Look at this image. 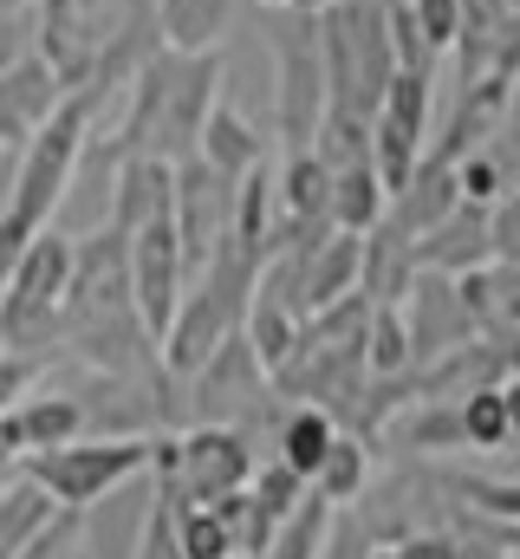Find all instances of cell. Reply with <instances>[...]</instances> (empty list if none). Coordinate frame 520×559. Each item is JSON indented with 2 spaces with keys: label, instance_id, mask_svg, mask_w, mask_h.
<instances>
[{
  "label": "cell",
  "instance_id": "cell-1",
  "mask_svg": "<svg viewBox=\"0 0 520 559\" xmlns=\"http://www.w3.org/2000/svg\"><path fill=\"white\" fill-rule=\"evenodd\" d=\"M130 111L118 124V150L125 156H156V163H189L202 124L215 111L222 92V52H150L143 72L130 79Z\"/></svg>",
  "mask_w": 520,
  "mask_h": 559
},
{
  "label": "cell",
  "instance_id": "cell-2",
  "mask_svg": "<svg viewBox=\"0 0 520 559\" xmlns=\"http://www.w3.org/2000/svg\"><path fill=\"white\" fill-rule=\"evenodd\" d=\"M319 52H326V111H352L371 124L397 72L385 0H332L319 13Z\"/></svg>",
  "mask_w": 520,
  "mask_h": 559
},
{
  "label": "cell",
  "instance_id": "cell-3",
  "mask_svg": "<svg viewBox=\"0 0 520 559\" xmlns=\"http://www.w3.org/2000/svg\"><path fill=\"white\" fill-rule=\"evenodd\" d=\"M255 436L235 423H189V429H156V455H150V481L176 501H215L255 481Z\"/></svg>",
  "mask_w": 520,
  "mask_h": 559
},
{
  "label": "cell",
  "instance_id": "cell-4",
  "mask_svg": "<svg viewBox=\"0 0 520 559\" xmlns=\"http://www.w3.org/2000/svg\"><path fill=\"white\" fill-rule=\"evenodd\" d=\"M150 455L156 436H79L66 449H39L20 462V475H33L59 508H98L111 501L125 481H150Z\"/></svg>",
  "mask_w": 520,
  "mask_h": 559
},
{
  "label": "cell",
  "instance_id": "cell-5",
  "mask_svg": "<svg viewBox=\"0 0 520 559\" xmlns=\"http://www.w3.org/2000/svg\"><path fill=\"white\" fill-rule=\"evenodd\" d=\"M176 391H189V423H235L255 436V417H280L286 397L273 391L267 365L255 358L248 332H228L189 378H176Z\"/></svg>",
  "mask_w": 520,
  "mask_h": 559
},
{
  "label": "cell",
  "instance_id": "cell-6",
  "mask_svg": "<svg viewBox=\"0 0 520 559\" xmlns=\"http://www.w3.org/2000/svg\"><path fill=\"white\" fill-rule=\"evenodd\" d=\"M273 79H280V150H312L326 124V52H319V13L273 7Z\"/></svg>",
  "mask_w": 520,
  "mask_h": 559
},
{
  "label": "cell",
  "instance_id": "cell-7",
  "mask_svg": "<svg viewBox=\"0 0 520 559\" xmlns=\"http://www.w3.org/2000/svg\"><path fill=\"white\" fill-rule=\"evenodd\" d=\"M429 111H436V79L423 72H390L385 98L371 111V163L385 176V189L397 195L410 182V169L429 150Z\"/></svg>",
  "mask_w": 520,
  "mask_h": 559
},
{
  "label": "cell",
  "instance_id": "cell-8",
  "mask_svg": "<svg viewBox=\"0 0 520 559\" xmlns=\"http://www.w3.org/2000/svg\"><path fill=\"white\" fill-rule=\"evenodd\" d=\"M169 222H176L182 261H189V274H196V267L228 241V228H235V176L209 169L202 156L176 163V209H169Z\"/></svg>",
  "mask_w": 520,
  "mask_h": 559
},
{
  "label": "cell",
  "instance_id": "cell-9",
  "mask_svg": "<svg viewBox=\"0 0 520 559\" xmlns=\"http://www.w3.org/2000/svg\"><path fill=\"white\" fill-rule=\"evenodd\" d=\"M182 286H189V261H182V241H176V222H150L130 235V299H137V319L150 325V338L169 332L176 306H182Z\"/></svg>",
  "mask_w": 520,
  "mask_h": 559
},
{
  "label": "cell",
  "instance_id": "cell-10",
  "mask_svg": "<svg viewBox=\"0 0 520 559\" xmlns=\"http://www.w3.org/2000/svg\"><path fill=\"white\" fill-rule=\"evenodd\" d=\"M403 332H410V371H423V365L449 358L456 345L482 338L475 319H469V306H462V286L449 274L410 280V293H403Z\"/></svg>",
  "mask_w": 520,
  "mask_h": 559
},
{
  "label": "cell",
  "instance_id": "cell-11",
  "mask_svg": "<svg viewBox=\"0 0 520 559\" xmlns=\"http://www.w3.org/2000/svg\"><path fill=\"white\" fill-rule=\"evenodd\" d=\"M410 254H416V274H475V267H488L495 261V228H488V209H475V202H456L429 235H416L410 241Z\"/></svg>",
  "mask_w": 520,
  "mask_h": 559
},
{
  "label": "cell",
  "instance_id": "cell-12",
  "mask_svg": "<svg viewBox=\"0 0 520 559\" xmlns=\"http://www.w3.org/2000/svg\"><path fill=\"white\" fill-rule=\"evenodd\" d=\"M59 98H66V79L39 52L0 66V150H20V143L59 111Z\"/></svg>",
  "mask_w": 520,
  "mask_h": 559
},
{
  "label": "cell",
  "instance_id": "cell-13",
  "mask_svg": "<svg viewBox=\"0 0 520 559\" xmlns=\"http://www.w3.org/2000/svg\"><path fill=\"white\" fill-rule=\"evenodd\" d=\"M176 209V163H156V156H125L118 176H111V202H105V228L137 235L150 222H169Z\"/></svg>",
  "mask_w": 520,
  "mask_h": 559
},
{
  "label": "cell",
  "instance_id": "cell-14",
  "mask_svg": "<svg viewBox=\"0 0 520 559\" xmlns=\"http://www.w3.org/2000/svg\"><path fill=\"white\" fill-rule=\"evenodd\" d=\"M0 436L20 462L39 455V449H66V442L85 436V404L66 397V391H26L13 411H0Z\"/></svg>",
  "mask_w": 520,
  "mask_h": 559
},
{
  "label": "cell",
  "instance_id": "cell-15",
  "mask_svg": "<svg viewBox=\"0 0 520 559\" xmlns=\"http://www.w3.org/2000/svg\"><path fill=\"white\" fill-rule=\"evenodd\" d=\"M456 286H462V306H469V319H475L482 338L508 345L520 332V261H488V267L462 274Z\"/></svg>",
  "mask_w": 520,
  "mask_h": 559
},
{
  "label": "cell",
  "instance_id": "cell-16",
  "mask_svg": "<svg viewBox=\"0 0 520 559\" xmlns=\"http://www.w3.org/2000/svg\"><path fill=\"white\" fill-rule=\"evenodd\" d=\"M385 209H390V189H385V176H378L371 156H345V163H332V228L371 235V228L385 222Z\"/></svg>",
  "mask_w": 520,
  "mask_h": 559
},
{
  "label": "cell",
  "instance_id": "cell-17",
  "mask_svg": "<svg viewBox=\"0 0 520 559\" xmlns=\"http://www.w3.org/2000/svg\"><path fill=\"white\" fill-rule=\"evenodd\" d=\"M235 0H156V33L169 52H222Z\"/></svg>",
  "mask_w": 520,
  "mask_h": 559
},
{
  "label": "cell",
  "instance_id": "cell-18",
  "mask_svg": "<svg viewBox=\"0 0 520 559\" xmlns=\"http://www.w3.org/2000/svg\"><path fill=\"white\" fill-rule=\"evenodd\" d=\"M339 442V417L332 411H319V404H286L280 423H273V455L299 475V481H312L319 475V462H326V449Z\"/></svg>",
  "mask_w": 520,
  "mask_h": 559
},
{
  "label": "cell",
  "instance_id": "cell-19",
  "mask_svg": "<svg viewBox=\"0 0 520 559\" xmlns=\"http://www.w3.org/2000/svg\"><path fill=\"white\" fill-rule=\"evenodd\" d=\"M410 280H416V254H410V241H403L390 222H378V228L365 235V274H358V293H365L371 306H403Z\"/></svg>",
  "mask_w": 520,
  "mask_h": 559
},
{
  "label": "cell",
  "instance_id": "cell-20",
  "mask_svg": "<svg viewBox=\"0 0 520 559\" xmlns=\"http://www.w3.org/2000/svg\"><path fill=\"white\" fill-rule=\"evenodd\" d=\"M196 156L209 163V169H222V176H248L255 163H267V143H260V131L241 118V111H228V105H215L209 111V124H202V143H196Z\"/></svg>",
  "mask_w": 520,
  "mask_h": 559
},
{
  "label": "cell",
  "instance_id": "cell-21",
  "mask_svg": "<svg viewBox=\"0 0 520 559\" xmlns=\"http://www.w3.org/2000/svg\"><path fill=\"white\" fill-rule=\"evenodd\" d=\"M306 488L326 495L332 508H358V495L371 488V442L358 429H339V442L326 449V462H319V475Z\"/></svg>",
  "mask_w": 520,
  "mask_h": 559
},
{
  "label": "cell",
  "instance_id": "cell-22",
  "mask_svg": "<svg viewBox=\"0 0 520 559\" xmlns=\"http://www.w3.org/2000/svg\"><path fill=\"white\" fill-rule=\"evenodd\" d=\"M241 332H248V345H255V358L267 365V378L293 358V345H299V312L280 299V293H267L255 286V299H248V319H241Z\"/></svg>",
  "mask_w": 520,
  "mask_h": 559
},
{
  "label": "cell",
  "instance_id": "cell-23",
  "mask_svg": "<svg viewBox=\"0 0 520 559\" xmlns=\"http://www.w3.org/2000/svg\"><path fill=\"white\" fill-rule=\"evenodd\" d=\"M59 514V501L33 481V475H13V481H0V559H13L46 521Z\"/></svg>",
  "mask_w": 520,
  "mask_h": 559
},
{
  "label": "cell",
  "instance_id": "cell-24",
  "mask_svg": "<svg viewBox=\"0 0 520 559\" xmlns=\"http://www.w3.org/2000/svg\"><path fill=\"white\" fill-rule=\"evenodd\" d=\"M332 501L326 495H299L293 501V514H280V527H273V540H267V554L260 559H319L326 554V534H332Z\"/></svg>",
  "mask_w": 520,
  "mask_h": 559
},
{
  "label": "cell",
  "instance_id": "cell-25",
  "mask_svg": "<svg viewBox=\"0 0 520 559\" xmlns=\"http://www.w3.org/2000/svg\"><path fill=\"white\" fill-rule=\"evenodd\" d=\"M442 488L456 508H469L495 527H520V475H462L456 468V475H442Z\"/></svg>",
  "mask_w": 520,
  "mask_h": 559
},
{
  "label": "cell",
  "instance_id": "cell-26",
  "mask_svg": "<svg viewBox=\"0 0 520 559\" xmlns=\"http://www.w3.org/2000/svg\"><path fill=\"white\" fill-rule=\"evenodd\" d=\"M456 411H462V442H469V455H501V449H515V429H508L501 384H488V391H469Z\"/></svg>",
  "mask_w": 520,
  "mask_h": 559
},
{
  "label": "cell",
  "instance_id": "cell-27",
  "mask_svg": "<svg viewBox=\"0 0 520 559\" xmlns=\"http://www.w3.org/2000/svg\"><path fill=\"white\" fill-rule=\"evenodd\" d=\"M365 365H371V378H410L403 306H371V325H365Z\"/></svg>",
  "mask_w": 520,
  "mask_h": 559
},
{
  "label": "cell",
  "instance_id": "cell-28",
  "mask_svg": "<svg viewBox=\"0 0 520 559\" xmlns=\"http://www.w3.org/2000/svg\"><path fill=\"white\" fill-rule=\"evenodd\" d=\"M176 508V501H169ZM176 540H182V559H235V527L196 501V508H176Z\"/></svg>",
  "mask_w": 520,
  "mask_h": 559
},
{
  "label": "cell",
  "instance_id": "cell-29",
  "mask_svg": "<svg viewBox=\"0 0 520 559\" xmlns=\"http://www.w3.org/2000/svg\"><path fill=\"white\" fill-rule=\"evenodd\" d=\"M130 559H182V540H176V508L169 495L150 481V501H143V527H137V554Z\"/></svg>",
  "mask_w": 520,
  "mask_h": 559
},
{
  "label": "cell",
  "instance_id": "cell-30",
  "mask_svg": "<svg viewBox=\"0 0 520 559\" xmlns=\"http://www.w3.org/2000/svg\"><path fill=\"white\" fill-rule=\"evenodd\" d=\"M248 495H255L260 508H267V514L280 521V514H293V501L306 495V481H299V475H293V468H286L280 455H273L267 468H255V481H248Z\"/></svg>",
  "mask_w": 520,
  "mask_h": 559
},
{
  "label": "cell",
  "instance_id": "cell-31",
  "mask_svg": "<svg viewBox=\"0 0 520 559\" xmlns=\"http://www.w3.org/2000/svg\"><path fill=\"white\" fill-rule=\"evenodd\" d=\"M410 13H416L423 39H429L436 52L456 46V33H462V0H410Z\"/></svg>",
  "mask_w": 520,
  "mask_h": 559
},
{
  "label": "cell",
  "instance_id": "cell-32",
  "mask_svg": "<svg viewBox=\"0 0 520 559\" xmlns=\"http://www.w3.org/2000/svg\"><path fill=\"white\" fill-rule=\"evenodd\" d=\"M319 559H378V540L365 534V521L352 514V508H339L332 514V534H326V554Z\"/></svg>",
  "mask_w": 520,
  "mask_h": 559
},
{
  "label": "cell",
  "instance_id": "cell-33",
  "mask_svg": "<svg viewBox=\"0 0 520 559\" xmlns=\"http://www.w3.org/2000/svg\"><path fill=\"white\" fill-rule=\"evenodd\" d=\"M501 404H508V429H515V449H520V384L501 378Z\"/></svg>",
  "mask_w": 520,
  "mask_h": 559
},
{
  "label": "cell",
  "instance_id": "cell-34",
  "mask_svg": "<svg viewBox=\"0 0 520 559\" xmlns=\"http://www.w3.org/2000/svg\"><path fill=\"white\" fill-rule=\"evenodd\" d=\"M508 378H515V384H520V332H515V338H508Z\"/></svg>",
  "mask_w": 520,
  "mask_h": 559
},
{
  "label": "cell",
  "instance_id": "cell-35",
  "mask_svg": "<svg viewBox=\"0 0 520 559\" xmlns=\"http://www.w3.org/2000/svg\"><path fill=\"white\" fill-rule=\"evenodd\" d=\"M26 7H39V0H0V20H7V13H26Z\"/></svg>",
  "mask_w": 520,
  "mask_h": 559
},
{
  "label": "cell",
  "instance_id": "cell-36",
  "mask_svg": "<svg viewBox=\"0 0 520 559\" xmlns=\"http://www.w3.org/2000/svg\"><path fill=\"white\" fill-rule=\"evenodd\" d=\"M0 358H7V325H0Z\"/></svg>",
  "mask_w": 520,
  "mask_h": 559
},
{
  "label": "cell",
  "instance_id": "cell-37",
  "mask_svg": "<svg viewBox=\"0 0 520 559\" xmlns=\"http://www.w3.org/2000/svg\"><path fill=\"white\" fill-rule=\"evenodd\" d=\"M260 7H286V0H260Z\"/></svg>",
  "mask_w": 520,
  "mask_h": 559
},
{
  "label": "cell",
  "instance_id": "cell-38",
  "mask_svg": "<svg viewBox=\"0 0 520 559\" xmlns=\"http://www.w3.org/2000/svg\"><path fill=\"white\" fill-rule=\"evenodd\" d=\"M515 7H520V0H515Z\"/></svg>",
  "mask_w": 520,
  "mask_h": 559
}]
</instances>
